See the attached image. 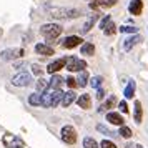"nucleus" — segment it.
<instances>
[{
    "label": "nucleus",
    "mask_w": 148,
    "mask_h": 148,
    "mask_svg": "<svg viewBox=\"0 0 148 148\" xmlns=\"http://www.w3.org/2000/svg\"><path fill=\"white\" fill-rule=\"evenodd\" d=\"M63 92L60 88H47L45 95H42V107L45 108H53L62 101Z\"/></svg>",
    "instance_id": "f257e3e1"
},
{
    "label": "nucleus",
    "mask_w": 148,
    "mask_h": 148,
    "mask_svg": "<svg viewBox=\"0 0 148 148\" xmlns=\"http://www.w3.org/2000/svg\"><path fill=\"white\" fill-rule=\"evenodd\" d=\"M80 15L82 12L77 8H52L50 10V17L53 18H77Z\"/></svg>",
    "instance_id": "f03ea898"
},
{
    "label": "nucleus",
    "mask_w": 148,
    "mask_h": 148,
    "mask_svg": "<svg viewBox=\"0 0 148 148\" xmlns=\"http://www.w3.org/2000/svg\"><path fill=\"white\" fill-rule=\"evenodd\" d=\"M85 67H87V62L80 60V58H77L73 55L65 58V68L70 70V72H82V70H85Z\"/></svg>",
    "instance_id": "7ed1b4c3"
},
{
    "label": "nucleus",
    "mask_w": 148,
    "mask_h": 148,
    "mask_svg": "<svg viewBox=\"0 0 148 148\" xmlns=\"http://www.w3.org/2000/svg\"><path fill=\"white\" fill-rule=\"evenodd\" d=\"M40 32L47 40H53V38H57L62 34V27L58 23H47V25H43L40 28Z\"/></svg>",
    "instance_id": "20e7f679"
},
{
    "label": "nucleus",
    "mask_w": 148,
    "mask_h": 148,
    "mask_svg": "<svg viewBox=\"0 0 148 148\" xmlns=\"http://www.w3.org/2000/svg\"><path fill=\"white\" fill-rule=\"evenodd\" d=\"M62 140L65 141L67 145H73L75 141H77V130L73 127H70V125H65V127L62 128Z\"/></svg>",
    "instance_id": "39448f33"
},
{
    "label": "nucleus",
    "mask_w": 148,
    "mask_h": 148,
    "mask_svg": "<svg viewBox=\"0 0 148 148\" xmlns=\"http://www.w3.org/2000/svg\"><path fill=\"white\" fill-rule=\"evenodd\" d=\"M32 83V77L27 73V72H22V73L15 75L12 78V85L14 87H28Z\"/></svg>",
    "instance_id": "423d86ee"
},
{
    "label": "nucleus",
    "mask_w": 148,
    "mask_h": 148,
    "mask_svg": "<svg viewBox=\"0 0 148 148\" xmlns=\"http://www.w3.org/2000/svg\"><path fill=\"white\" fill-rule=\"evenodd\" d=\"M22 53H23L22 50H14V48H7V50H3V52L0 53V58H2V60H5V62H8V60H14V58H17V57H20Z\"/></svg>",
    "instance_id": "0eeeda50"
},
{
    "label": "nucleus",
    "mask_w": 148,
    "mask_h": 148,
    "mask_svg": "<svg viewBox=\"0 0 148 148\" xmlns=\"http://www.w3.org/2000/svg\"><path fill=\"white\" fill-rule=\"evenodd\" d=\"M77 100V93H75L73 90H68V92H63V97H62V107H70L73 101Z\"/></svg>",
    "instance_id": "6e6552de"
},
{
    "label": "nucleus",
    "mask_w": 148,
    "mask_h": 148,
    "mask_svg": "<svg viewBox=\"0 0 148 148\" xmlns=\"http://www.w3.org/2000/svg\"><path fill=\"white\" fill-rule=\"evenodd\" d=\"M80 42H82L80 37L72 35V37H67L65 40L62 42V47H63V48H75V47H78V45H80Z\"/></svg>",
    "instance_id": "1a4fd4ad"
},
{
    "label": "nucleus",
    "mask_w": 148,
    "mask_h": 148,
    "mask_svg": "<svg viewBox=\"0 0 148 148\" xmlns=\"http://www.w3.org/2000/svg\"><path fill=\"white\" fill-rule=\"evenodd\" d=\"M35 52L43 55V57H50V55H53V48L50 45H47V43H37L35 45Z\"/></svg>",
    "instance_id": "9d476101"
},
{
    "label": "nucleus",
    "mask_w": 148,
    "mask_h": 148,
    "mask_svg": "<svg viewBox=\"0 0 148 148\" xmlns=\"http://www.w3.org/2000/svg\"><path fill=\"white\" fill-rule=\"evenodd\" d=\"M128 10L132 15H140L141 10H143V2L141 0H132L130 5H128Z\"/></svg>",
    "instance_id": "9b49d317"
},
{
    "label": "nucleus",
    "mask_w": 148,
    "mask_h": 148,
    "mask_svg": "<svg viewBox=\"0 0 148 148\" xmlns=\"http://www.w3.org/2000/svg\"><path fill=\"white\" fill-rule=\"evenodd\" d=\"M107 121H110L112 125H118V127H121L123 125V116H121L120 113H116V112H110V113H107Z\"/></svg>",
    "instance_id": "f8f14e48"
},
{
    "label": "nucleus",
    "mask_w": 148,
    "mask_h": 148,
    "mask_svg": "<svg viewBox=\"0 0 148 148\" xmlns=\"http://www.w3.org/2000/svg\"><path fill=\"white\" fill-rule=\"evenodd\" d=\"M65 67V58H60V60H55V62H52L50 65L47 67V72L48 73H57L58 70H62V68Z\"/></svg>",
    "instance_id": "ddd939ff"
},
{
    "label": "nucleus",
    "mask_w": 148,
    "mask_h": 148,
    "mask_svg": "<svg viewBox=\"0 0 148 148\" xmlns=\"http://www.w3.org/2000/svg\"><path fill=\"white\" fill-rule=\"evenodd\" d=\"M77 103H78V107L80 108H90L92 107V98H90V95H87V93H83V95H80L78 98H77Z\"/></svg>",
    "instance_id": "4468645a"
},
{
    "label": "nucleus",
    "mask_w": 148,
    "mask_h": 148,
    "mask_svg": "<svg viewBox=\"0 0 148 148\" xmlns=\"http://www.w3.org/2000/svg\"><path fill=\"white\" fill-rule=\"evenodd\" d=\"M98 20V15H90V17H88L87 18V22H85V23H83V28H82V32H83V34H88V32H90V30H92V27H93L95 25V22Z\"/></svg>",
    "instance_id": "2eb2a0df"
},
{
    "label": "nucleus",
    "mask_w": 148,
    "mask_h": 148,
    "mask_svg": "<svg viewBox=\"0 0 148 148\" xmlns=\"http://www.w3.org/2000/svg\"><path fill=\"white\" fill-rule=\"evenodd\" d=\"M138 42H141V37H140V35H133V37H130V38H127V40H125L123 48L128 52V50H132V48H133Z\"/></svg>",
    "instance_id": "dca6fc26"
},
{
    "label": "nucleus",
    "mask_w": 148,
    "mask_h": 148,
    "mask_svg": "<svg viewBox=\"0 0 148 148\" xmlns=\"http://www.w3.org/2000/svg\"><path fill=\"white\" fill-rule=\"evenodd\" d=\"M65 83V80L62 78L60 75H52V78H50V82H48V88H60L62 85Z\"/></svg>",
    "instance_id": "f3484780"
},
{
    "label": "nucleus",
    "mask_w": 148,
    "mask_h": 148,
    "mask_svg": "<svg viewBox=\"0 0 148 148\" xmlns=\"http://www.w3.org/2000/svg\"><path fill=\"white\" fill-rule=\"evenodd\" d=\"M116 3V0H108V2H92L90 3V8H107V7H113Z\"/></svg>",
    "instance_id": "a211bd4d"
},
{
    "label": "nucleus",
    "mask_w": 148,
    "mask_h": 148,
    "mask_svg": "<svg viewBox=\"0 0 148 148\" xmlns=\"http://www.w3.org/2000/svg\"><path fill=\"white\" fill-rule=\"evenodd\" d=\"M88 73L87 70H82V72H78V77H77V87H85L88 83Z\"/></svg>",
    "instance_id": "6ab92c4d"
},
{
    "label": "nucleus",
    "mask_w": 148,
    "mask_h": 148,
    "mask_svg": "<svg viewBox=\"0 0 148 148\" xmlns=\"http://www.w3.org/2000/svg\"><path fill=\"white\" fill-rule=\"evenodd\" d=\"M135 82L133 80H130L128 82V85H127V88H125V98H133V95H135Z\"/></svg>",
    "instance_id": "aec40b11"
},
{
    "label": "nucleus",
    "mask_w": 148,
    "mask_h": 148,
    "mask_svg": "<svg viewBox=\"0 0 148 148\" xmlns=\"http://www.w3.org/2000/svg\"><path fill=\"white\" fill-rule=\"evenodd\" d=\"M28 103L34 105V107H40L42 105V95L40 93H32L28 97Z\"/></svg>",
    "instance_id": "412c9836"
},
{
    "label": "nucleus",
    "mask_w": 148,
    "mask_h": 148,
    "mask_svg": "<svg viewBox=\"0 0 148 148\" xmlns=\"http://www.w3.org/2000/svg\"><path fill=\"white\" fill-rule=\"evenodd\" d=\"M80 52H82V55H93L95 53L93 43H83L82 48H80Z\"/></svg>",
    "instance_id": "4be33fe9"
},
{
    "label": "nucleus",
    "mask_w": 148,
    "mask_h": 148,
    "mask_svg": "<svg viewBox=\"0 0 148 148\" xmlns=\"http://www.w3.org/2000/svg\"><path fill=\"white\" fill-rule=\"evenodd\" d=\"M115 103H116V98H115V97H110V98H108V100L105 101V103H103L100 108H98V112H107L108 108H112Z\"/></svg>",
    "instance_id": "5701e85b"
},
{
    "label": "nucleus",
    "mask_w": 148,
    "mask_h": 148,
    "mask_svg": "<svg viewBox=\"0 0 148 148\" xmlns=\"http://www.w3.org/2000/svg\"><path fill=\"white\" fill-rule=\"evenodd\" d=\"M141 115H143V112H141V103L136 100L135 101V121H136V123L141 121Z\"/></svg>",
    "instance_id": "b1692460"
},
{
    "label": "nucleus",
    "mask_w": 148,
    "mask_h": 148,
    "mask_svg": "<svg viewBox=\"0 0 148 148\" xmlns=\"http://www.w3.org/2000/svg\"><path fill=\"white\" fill-rule=\"evenodd\" d=\"M83 148H98V143L92 136H85L83 138Z\"/></svg>",
    "instance_id": "393cba45"
},
{
    "label": "nucleus",
    "mask_w": 148,
    "mask_h": 148,
    "mask_svg": "<svg viewBox=\"0 0 148 148\" xmlns=\"http://www.w3.org/2000/svg\"><path fill=\"white\" fill-rule=\"evenodd\" d=\"M47 88H48V82L40 77V78L37 80V90H38V92H45Z\"/></svg>",
    "instance_id": "a878e982"
},
{
    "label": "nucleus",
    "mask_w": 148,
    "mask_h": 148,
    "mask_svg": "<svg viewBox=\"0 0 148 148\" xmlns=\"http://www.w3.org/2000/svg\"><path fill=\"white\" fill-rule=\"evenodd\" d=\"M120 32H123V34H136L138 28L132 27V25H123V27H120Z\"/></svg>",
    "instance_id": "bb28decb"
},
{
    "label": "nucleus",
    "mask_w": 148,
    "mask_h": 148,
    "mask_svg": "<svg viewBox=\"0 0 148 148\" xmlns=\"http://www.w3.org/2000/svg\"><path fill=\"white\" fill-rule=\"evenodd\" d=\"M101 82H103V78H101L100 75H97V77H93V78L90 80V85H92V87H93V88H100Z\"/></svg>",
    "instance_id": "cd10ccee"
},
{
    "label": "nucleus",
    "mask_w": 148,
    "mask_h": 148,
    "mask_svg": "<svg viewBox=\"0 0 148 148\" xmlns=\"http://www.w3.org/2000/svg\"><path fill=\"white\" fill-rule=\"evenodd\" d=\"M120 136H123V138H130V136H132V130H130V128L128 127H123V125H121L120 127Z\"/></svg>",
    "instance_id": "c85d7f7f"
},
{
    "label": "nucleus",
    "mask_w": 148,
    "mask_h": 148,
    "mask_svg": "<svg viewBox=\"0 0 148 148\" xmlns=\"http://www.w3.org/2000/svg\"><path fill=\"white\" fill-rule=\"evenodd\" d=\"M103 32H105V35H113L115 32H116V27H115L113 22H110L107 27H105V30H103Z\"/></svg>",
    "instance_id": "c756f323"
},
{
    "label": "nucleus",
    "mask_w": 148,
    "mask_h": 148,
    "mask_svg": "<svg viewBox=\"0 0 148 148\" xmlns=\"http://www.w3.org/2000/svg\"><path fill=\"white\" fill-rule=\"evenodd\" d=\"M100 148H116V145H115L113 141H110V140H103L100 143Z\"/></svg>",
    "instance_id": "7c9ffc66"
},
{
    "label": "nucleus",
    "mask_w": 148,
    "mask_h": 148,
    "mask_svg": "<svg viewBox=\"0 0 148 148\" xmlns=\"http://www.w3.org/2000/svg\"><path fill=\"white\" fill-rule=\"evenodd\" d=\"M110 22H112V17H110V15H105V17L101 18V22H100V28H103V30H105V27H107Z\"/></svg>",
    "instance_id": "2f4dec72"
},
{
    "label": "nucleus",
    "mask_w": 148,
    "mask_h": 148,
    "mask_svg": "<svg viewBox=\"0 0 148 148\" xmlns=\"http://www.w3.org/2000/svg\"><path fill=\"white\" fill-rule=\"evenodd\" d=\"M118 108H120L121 113H128V105H127V101L125 100H121L120 103H118Z\"/></svg>",
    "instance_id": "473e14b6"
},
{
    "label": "nucleus",
    "mask_w": 148,
    "mask_h": 148,
    "mask_svg": "<svg viewBox=\"0 0 148 148\" xmlns=\"http://www.w3.org/2000/svg\"><path fill=\"white\" fill-rule=\"evenodd\" d=\"M32 72H34L35 75H40L42 77V67L38 63H34V65H32Z\"/></svg>",
    "instance_id": "72a5a7b5"
},
{
    "label": "nucleus",
    "mask_w": 148,
    "mask_h": 148,
    "mask_svg": "<svg viewBox=\"0 0 148 148\" xmlns=\"http://www.w3.org/2000/svg\"><path fill=\"white\" fill-rule=\"evenodd\" d=\"M65 82H67V85H68V87H72V88L77 87V80H75L73 77H68V78H67Z\"/></svg>",
    "instance_id": "f704fd0d"
},
{
    "label": "nucleus",
    "mask_w": 148,
    "mask_h": 148,
    "mask_svg": "<svg viewBox=\"0 0 148 148\" xmlns=\"http://www.w3.org/2000/svg\"><path fill=\"white\" fill-rule=\"evenodd\" d=\"M97 130H98V132H101V133H105V135H112V132H110L108 128H105L103 125H98V127H97Z\"/></svg>",
    "instance_id": "c9c22d12"
},
{
    "label": "nucleus",
    "mask_w": 148,
    "mask_h": 148,
    "mask_svg": "<svg viewBox=\"0 0 148 148\" xmlns=\"http://www.w3.org/2000/svg\"><path fill=\"white\" fill-rule=\"evenodd\" d=\"M97 98H98V100H103V98H105V92H103L101 88H98V92H97Z\"/></svg>",
    "instance_id": "e433bc0d"
},
{
    "label": "nucleus",
    "mask_w": 148,
    "mask_h": 148,
    "mask_svg": "<svg viewBox=\"0 0 148 148\" xmlns=\"http://www.w3.org/2000/svg\"><path fill=\"white\" fill-rule=\"evenodd\" d=\"M125 148H135V147H133V145H132V143H128V145H127V147H125Z\"/></svg>",
    "instance_id": "4c0bfd02"
},
{
    "label": "nucleus",
    "mask_w": 148,
    "mask_h": 148,
    "mask_svg": "<svg viewBox=\"0 0 148 148\" xmlns=\"http://www.w3.org/2000/svg\"><path fill=\"white\" fill-rule=\"evenodd\" d=\"M136 148H141V147H136Z\"/></svg>",
    "instance_id": "58836bf2"
},
{
    "label": "nucleus",
    "mask_w": 148,
    "mask_h": 148,
    "mask_svg": "<svg viewBox=\"0 0 148 148\" xmlns=\"http://www.w3.org/2000/svg\"><path fill=\"white\" fill-rule=\"evenodd\" d=\"M92 2H93V0H92Z\"/></svg>",
    "instance_id": "ea45409f"
}]
</instances>
